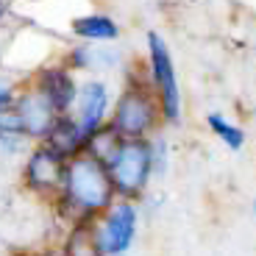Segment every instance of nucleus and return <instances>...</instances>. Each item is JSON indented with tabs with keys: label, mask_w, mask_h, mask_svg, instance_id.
<instances>
[{
	"label": "nucleus",
	"mask_w": 256,
	"mask_h": 256,
	"mask_svg": "<svg viewBox=\"0 0 256 256\" xmlns=\"http://www.w3.org/2000/svg\"><path fill=\"white\" fill-rule=\"evenodd\" d=\"M114 198L117 192L109 170H106V162L81 150L67 159L62 190L50 200L53 218L67 228L78 220H92L106 206L114 204Z\"/></svg>",
	"instance_id": "obj_1"
},
{
	"label": "nucleus",
	"mask_w": 256,
	"mask_h": 256,
	"mask_svg": "<svg viewBox=\"0 0 256 256\" xmlns=\"http://www.w3.org/2000/svg\"><path fill=\"white\" fill-rule=\"evenodd\" d=\"M109 128L122 140H134V136H154L156 128L164 122L162 106L150 90V78L148 70L140 72V67H128L122 92L112 103L109 112Z\"/></svg>",
	"instance_id": "obj_2"
},
{
	"label": "nucleus",
	"mask_w": 256,
	"mask_h": 256,
	"mask_svg": "<svg viewBox=\"0 0 256 256\" xmlns=\"http://www.w3.org/2000/svg\"><path fill=\"white\" fill-rule=\"evenodd\" d=\"M106 170L112 176L117 198L140 200L154 178V156H150V136L120 140L106 156Z\"/></svg>",
	"instance_id": "obj_3"
},
{
	"label": "nucleus",
	"mask_w": 256,
	"mask_h": 256,
	"mask_svg": "<svg viewBox=\"0 0 256 256\" xmlns=\"http://www.w3.org/2000/svg\"><path fill=\"white\" fill-rule=\"evenodd\" d=\"M140 231V204L131 198H114L100 214L92 218V234L100 256H126Z\"/></svg>",
	"instance_id": "obj_4"
},
{
	"label": "nucleus",
	"mask_w": 256,
	"mask_h": 256,
	"mask_svg": "<svg viewBox=\"0 0 256 256\" xmlns=\"http://www.w3.org/2000/svg\"><path fill=\"white\" fill-rule=\"evenodd\" d=\"M148 78H150V90H154L156 100L162 106V117L170 126L181 122V90H178V78H176V64L173 53L167 48L164 36H159L156 31H148Z\"/></svg>",
	"instance_id": "obj_5"
},
{
	"label": "nucleus",
	"mask_w": 256,
	"mask_h": 256,
	"mask_svg": "<svg viewBox=\"0 0 256 256\" xmlns=\"http://www.w3.org/2000/svg\"><path fill=\"white\" fill-rule=\"evenodd\" d=\"M64 167H67V156L50 145V142H31L28 154L22 156V170L20 178L22 186L31 192L34 198L50 204L62 190L64 181Z\"/></svg>",
	"instance_id": "obj_6"
},
{
	"label": "nucleus",
	"mask_w": 256,
	"mask_h": 256,
	"mask_svg": "<svg viewBox=\"0 0 256 256\" xmlns=\"http://www.w3.org/2000/svg\"><path fill=\"white\" fill-rule=\"evenodd\" d=\"M26 84L34 86L42 98H48L56 112H70L81 81L76 78V70H70L64 62H45L28 72Z\"/></svg>",
	"instance_id": "obj_7"
},
{
	"label": "nucleus",
	"mask_w": 256,
	"mask_h": 256,
	"mask_svg": "<svg viewBox=\"0 0 256 256\" xmlns=\"http://www.w3.org/2000/svg\"><path fill=\"white\" fill-rule=\"evenodd\" d=\"M14 112H17V120H20L22 134H26L31 142L48 140L53 122H56L58 114H62V112L53 109V103L48 100V98H42L34 86H28L26 81L20 84V90H17Z\"/></svg>",
	"instance_id": "obj_8"
},
{
	"label": "nucleus",
	"mask_w": 256,
	"mask_h": 256,
	"mask_svg": "<svg viewBox=\"0 0 256 256\" xmlns=\"http://www.w3.org/2000/svg\"><path fill=\"white\" fill-rule=\"evenodd\" d=\"M112 90L103 78H86V81L78 84V95L72 103L70 114L81 122V128L86 134H92L95 128L106 126L112 112Z\"/></svg>",
	"instance_id": "obj_9"
},
{
	"label": "nucleus",
	"mask_w": 256,
	"mask_h": 256,
	"mask_svg": "<svg viewBox=\"0 0 256 256\" xmlns=\"http://www.w3.org/2000/svg\"><path fill=\"white\" fill-rule=\"evenodd\" d=\"M70 34L76 39H81V42L106 45V42L120 39V26H117V20L109 17V14L90 12V14H81V17L70 20Z\"/></svg>",
	"instance_id": "obj_10"
},
{
	"label": "nucleus",
	"mask_w": 256,
	"mask_h": 256,
	"mask_svg": "<svg viewBox=\"0 0 256 256\" xmlns=\"http://www.w3.org/2000/svg\"><path fill=\"white\" fill-rule=\"evenodd\" d=\"M62 62L76 72H95V70H112L117 64V53L109 48H98L92 42H81L70 45L62 53Z\"/></svg>",
	"instance_id": "obj_11"
},
{
	"label": "nucleus",
	"mask_w": 256,
	"mask_h": 256,
	"mask_svg": "<svg viewBox=\"0 0 256 256\" xmlns=\"http://www.w3.org/2000/svg\"><path fill=\"white\" fill-rule=\"evenodd\" d=\"M86 136H90V134L81 128V122H78L70 112H62L58 120L53 122V128H50V134H48L45 142H50L56 150H62V154L70 159V156H76V154H81V150H84Z\"/></svg>",
	"instance_id": "obj_12"
},
{
	"label": "nucleus",
	"mask_w": 256,
	"mask_h": 256,
	"mask_svg": "<svg viewBox=\"0 0 256 256\" xmlns=\"http://www.w3.org/2000/svg\"><path fill=\"white\" fill-rule=\"evenodd\" d=\"M58 250H62V256H100L95 234H92V220H78V223L67 226Z\"/></svg>",
	"instance_id": "obj_13"
},
{
	"label": "nucleus",
	"mask_w": 256,
	"mask_h": 256,
	"mask_svg": "<svg viewBox=\"0 0 256 256\" xmlns=\"http://www.w3.org/2000/svg\"><path fill=\"white\" fill-rule=\"evenodd\" d=\"M206 126H209L212 131H214V136H220V142L228 145L231 150H240V148L245 145V131L240 126H234V122H228L223 114H218V112L206 114Z\"/></svg>",
	"instance_id": "obj_14"
},
{
	"label": "nucleus",
	"mask_w": 256,
	"mask_h": 256,
	"mask_svg": "<svg viewBox=\"0 0 256 256\" xmlns=\"http://www.w3.org/2000/svg\"><path fill=\"white\" fill-rule=\"evenodd\" d=\"M120 140H122V136H117L114 131L109 128V122H106V126L95 128V131L86 136V145H84V150H86V154H92V156H98V159H106V156L112 154V148H114Z\"/></svg>",
	"instance_id": "obj_15"
},
{
	"label": "nucleus",
	"mask_w": 256,
	"mask_h": 256,
	"mask_svg": "<svg viewBox=\"0 0 256 256\" xmlns=\"http://www.w3.org/2000/svg\"><path fill=\"white\" fill-rule=\"evenodd\" d=\"M28 148H31V140L22 131H0V162L22 159Z\"/></svg>",
	"instance_id": "obj_16"
},
{
	"label": "nucleus",
	"mask_w": 256,
	"mask_h": 256,
	"mask_svg": "<svg viewBox=\"0 0 256 256\" xmlns=\"http://www.w3.org/2000/svg\"><path fill=\"white\" fill-rule=\"evenodd\" d=\"M167 142L162 136H150V156H154V178L156 176H164L167 170Z\"/></svg>",
	"instance_id": "obj_17"
},
{
	"label": "nucleus",
	"mask_w": 256,
	"mask_h": 256,
	"mask_svg": "<svg viewBox=\"0 0 256 256\" xmlns=\"http://www.w3.org/2000/svg\"><path fill=\"white\" fill-rule=\"evenodd\" d=\"M17 84H6L0 81V109H12L14 100H17Z\"/></svg>",
	"instance_id": "obj_18"
},
{
	"label": "nucleus",
	"mask_w": 256,
	"mask_h": 256,
	"mask_svg": "<svg viewBox=\"0 0 256 256\" xmlns=\"http://www.w3.org/2000/svg\"><path fill=\"white\" fill-rule=\"evenodd\" d=\"M12 17V0H0V26Z\"/></svg>",
	"instance_id": "obj_19"
},
{
	"label": "nucleus",
	"mask_w": 256,
	"mask_h": 256,
	"mask_svg": "<svg viewBox=\"0 0 256 256\" xmlns=\"http://www.w3.org/2000/svg\"><path fill=\"white\" fill-rule=\"evenodd\" d=\"M26 256H62V250H58V245H56V248H42V250H31V254H26Z\"/></svg>",
	"instance_id": "obj_20"
},
{
	"label": "nucleus",
	"mask_w": 256,
	"mask_h": 256,
	"mask_svg": "<svg viewBox=\"0 0 256 256\" xmlns=\"http://www.w3.org/2000/svg\"><path fill=\"white\" fill-rule=\"evenodd\" d=\"M22 3H36V0H22Z\"/></svg>",
	"instance_id": "obj_21"
}]
</instances>
